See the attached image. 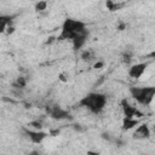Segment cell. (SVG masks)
Instances as JSON below:
<instances>
[{"mask_svg": "<svg viewBox=\"0 0 155 155\" xmlns=\"http://www.w3.org/2000/svg\"><path fill=\"white\" fill-rule=\"evenodd\" d=\"M147 67H148V63H137V64H133L128 69V75L131 78H133V79H139L144 74Z\"/></svg>", "mask_w": 155, "mask_h": 155, "instance_id": "5b68a950", "label": "cell"}, {"mask_svg": "<svg viewBox=\"0 0 155 155\" xmlns=\"http://www.w3.org/2000/svg\"><path fill=\"white\" fill-rule=\"evenodd\" d=\"M50 115H51V117L57 119V120H62V119L68 117V113L65 110H63L61 107H53V108H51L50 109Z\"/></svg>", "mask_w": 155, "mask_h": 155, "instance_id": "9c48e42d", "label": "cell"}, {"mask_svg": "<svg viewBox=\"0 0 155 155\" xmlns=\"http://www.w3.org/2000/svg\"><path fill=\"white\" fill-rule=\"evenodd\" d=\"M122 110H124V115L126 116V117H134V116H139L140 114L138 113V110H137V108H134V107H132V105H130L127 102H122Z\"/></svg>", "mask_w": 155, "mask_h": 155, "instance_id": "ba28073f", "label": "cell"}, {"mask_svg": "<svg viewBox=\"0 0 155 155\" xmlns=\"http://www.w3.org/2000/svg\"><path fill=\"white\" fill-rule=\"evenodd\" d=\"M87 36H88L87 29H85V30H82L81 33H79V34L71 40L73 47H74L75 50H80V48L85 45V42H86V40H87Z\"/></svg>", "mask_w": 155, "mask_h": 155, "instance_id": "8992f818", "label": "cell"}, {"mask_svg": "<svg viewBox=\"0 0 155 155\" xmlns=\"http://www.w3.org/2000/svg\"><path fill=\"white\" fill-rule=\"evenodd\" d=\"M105 104H107V96L99 92H91L80 101V105L85 107L93 114H99L105 108Z\"/></svg>", "mask_w": 155, "mask_h": 155, "instance_id": "6da1fadb", "label": "cell"}, {"mask_svg": "<svg viewBox=\"0 0 155 155\" xmlns=\"http://www.w3.org/2000/svg\"><path fill=\"white\" fill-rule=\"evenodd\" d=\"M139 124V121L134 117H124V121H122V128L124 130H131L133 128L134 126H137Z\"/></svg>", "mask_w": 155, "mask_h": 155, "instance_id": "30bf717a", "label": "cell"}, {"mask_svg": "<svg viewBox=\"0 0 155 155\" xmlns=\"http://www.w3.org/2000/svg\"><path fill=\"white\" fill-rule=\"evenodd\" d=\"M149 137H150V130H149L148 125H145V124L138 126L136 128V131L133 132L134 139H148Z\"/></svg>", "mask_w": 155, "mask_h": 155, "instance_id": "52a82bcc", "label": "cell"}, {"mask_svg": "<svg viewBox=\"0 0 155 155\" xmlns=\"http://www.w3.org/2000/svg\"><path fill=\"white\" fill-rule=\"evenodd\" d=\"M45 7H46V2H45V1H42V2L38 4V6H36V8H38L39 11H41V10H45Z\"/></svg>", "mask_w": 155, "mask_h": 155, "instance_id": "7c38bea8", "label": "cell"}, {"mask_svg": "<svg viewBox=\"0 0 155 155\" xmlns=\"http://www.w3.org/2000/svg\"><path fill=\"white\" fill-rule=\"evenodd\" d=\"M25 136L29 138V140H31L33 143H41L45 138H46V133L42 132L41 130H25Z\"/></svg>", "mask_w": 155, "mask_h": 155, "instance_id": "277c9868", "label": "cell"}, {"mask_svg": "<svg viewBox=\"0 0 155 155\" xmlns=\"http://www.w3.org/2000/svg\"><path fill=\"white\" fill-rule=\"evenodd\" d=\"M130 93L137 103L142 105H149L155 97V87L154 86H144V87L133 86V87H130Z\"/></svg>", "mask_w": 155, "mask_h": 155, "instance_id": "3957f363", "label": "cell"}, {"mask_svg": "<svg viewBox=\"0 0 155 155\" xmlns=\"http://www.w3.org/2000/svg\"><path fill=\"white\" fill-rule=\"evenodd\" d=\"M86 29V24L79 19L68 18L62 25V31L59 34V40H73L79 33Z\"/></svg>", "mask_w": 155, "mask_h": 155, "instance_id": "7a4b0ae2", "label": "cell"}, {"mask_svg": "<svg viewBox=\"0 0 155 155\" xmlns=\"http://www.w3.org/2000/svg\"><path fill=\"white\" fill-rule=\"evenodd\" d=\"M153 131H154V133H155V125H154V127H153Z\"/></svg>", "mask_w": 155, "mask_h": 155, "instance_id": "5bb4252c", "label": "cell"}, {"mask_svg": "<svg viewBox=\"0 0 155 155\" xmlns=\"http://www.w3.org/2000/svg\"><path fill=\"white\" fill-rule=\"evenodd\" d=\"M150 56H151V57H155V52H153V53H151Z\"/></svg>", "mask_w": 155, "mask_h": 155, "instance_id": "4fadbf2b", "label": "cell"}, {"mask_svg": "<svg viewBox=\"0 0 155 155\" xmlns=\"http://www.w3.org/2000/svg\"><path fill=\"white\" fill-rule=\"evenodd\" d=\"M81 58L84 61H91L94 58V54H93V51L91 50H85L82 53H81Z\"/></svg>", "mask_w": 155, "mask_h": 155, "instance_id": "8fae6325", "label": "cell"}]
</instances>
